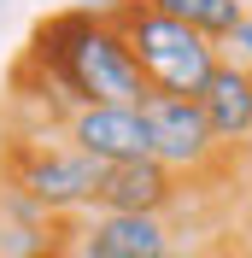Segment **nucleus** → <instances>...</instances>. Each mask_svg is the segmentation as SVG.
<instances>
[{
	"label": "nucleus",
	"instance_id": "1",
	"mask_svg": "<svg viewBox=\"0 0 252 258\" xmlns=\"http://www.w3.org/2000/svg\"><path fill=\"white\" fill-rule=\"evenodd\" d=\"M18 59H30L71 106H94V100H106V106H141L147 100L141 64L129 53L123 30L100 6H65V12L41 18L30 30V47Z\"/></svg>",
	"mask_w": 252,
	"mask_h": 258
},
{
	"label": "nucleus",
	"instance_id": "2",
	"mask_svg": "<svg viewBox=\"0 0 252 258\" xmlns=\"http://www.w3.org/2000/svg\"><path fill=\"white\" fill-rule=\"evenodd\" d=\"M94 6L123 30L129 53H135V64H141L147 94H176V100H200L205 94L211 71L223 64L217 41H205L200 30L153 12V6H141V0H94Z\"/></svg>",
	"mask_w": 252,
	"mask_h": 258
},
{
	"label": "nucleus",
	"instance_id": "3",
	"mask_svg": "<svg viewBox=\"0 0 252 258\" xmlns=\"http://www.w3.org/2000/svg\"><path fill=\"white\" fill-rule=\"evenodd\" d=\"M100 170L82 147H71L65 135H41V141H0V182H12L18 194H30L53 223L82 217L94 206Z\"/></svg>",
	"mask_w": 252,
	"mask_h": 258
},
{
	"label": "nucleus",
	"instance_id": "4",
	"mask_svg": "<svg viewBox=\"0 0 252 258\" xmlns=\"http://www.w3.org/2000/svg\"><path fill=\"white\" fill-rule=\"evenodd\" d=\"M141 117H147V147H153V159L164 164V170H176L188 188L223 176V170H229V159H235V153L211 135V123H205V112H200V100L147 94V100H141Z\"/></svg>",
	"mask_w": 252,
	"mask_h": 258
},
{
	"label": "nucleus",
	"instance_id": "5",
	"mask_svg": "<svg viewBox=\"0 0 252 258\" xmlns=\"http://www.w3.org/2000/svg\"><path fill=\"white\" fill-rule=\"evenodd\" d=\"M182 200H188V182L147 153V159H129V164H106L88 211H153V217H170Z\"/></svg>",
	"mask_w": 252,
	"mask_h": 258
},
{
	"label": "nucleus",
	"instance_id": "6",
	"mask_svg": "<svg viewBox=\"0 0 252 258\" xmlns=\"http://www.w3.org/2000/svg\"><path fill=\"white\" fill-rule=\"evenodd\" d=\"M65 141L82 147L94 164H129V159H147L153 147H147V117L141 106H77L71 123H65Z\"/></svg>",
	"mask_w": 252,
	"mask_h": 258
},
{
	"label": "nucleus",
	"instance_id": "7",
	"mask_svg": "<svg viewBox=\"0 0 252 258\" xmlns=\"http://www.w3.org/2000/svg\"><path fill=\"white\" fill-rule=\"evenodd\" d=\"M77 235L94 258H153L176 246V223L153 211H82Z\"/></svg>",
	"mask_w": 252,
	"mask_h": 258
},
{
	"label": "nucleus",
	"instance_id": "8",
	"mask_svg": "<svg viewBox=\"0 0 252 258\" xmlns=\"http://www.w3.org/2000/svg\"><path fill=\"white\" fill-rule=\"evenodd\" d=\"M200 112H205L211 135H217L229 153L246 147L252 141V64L223 59L217 71H211V82H205V94H200Z\"/></svg>",
	"mask_w": 252,
	"mask_h": 258
},
{
	"label": "nucleus",
	"instance_id": "9",
	"mask_svg": "<svg viewBox=\"0 0 252 258\" xmlns=\"http://www.w3.org/2000/svg\"><path fill=\"white\" fill-rule=\"evenodd\" d=\"M53 246V217L30 194L0 182V258H47Z\"/></svg>",
	"mask_w": 252,
	"mask_h": 258
},
{
	"label": "nucleus",
	"instance_id": "10",
	"mask_svg": "<svg viewBox=\"0 0 252 258\" xmlns=\"http://www.w3.org/2000/svg\"><path fill=\"white\" fill-rule=\"evenodd\" d=\"M141 6H153V12L176 18V24H188V30H200L205 41H229L235 35V24L252 12V0H141Z\"/></svg>",
	"mask_w": 252,
	"mask_h": 258
},
{
	"label": "nucleus",
	"instance_id": "11",
	"mask_svg": "<svg viewBox=\"0 0 252 258\" xmlns=\"http://www.w3.org/2000/svg\"><path fill=\"white\" fill-rule=\"evenodd\" d=\"M47 258H94L88 246H82V235H77V217L53 223V246H47Z\"/></svg>",
	"mask_w": 252,
	"mask_h": 258
},
{
	"label": "nucleus",
	"instance_id": "12",
	"mask_svg": "<svg viewBox=\"0 0 252 258\" xmlns=\"http://www.w3.org/2000/svg\"><path fill=\"white\" fill-rule=\"evenodd\" d=\"M223 59H240V64H252V12L235 24V35L223 41Z\"/></svg>",
	"mask_w": 252,
	"mask_h": 258
},
{
	"label": "nucleus",
	"instance_id": "13",
	"mask_svg": "<svg viewBox=\"0 0 252 258\" xmlns=\"http://www.w3.org/2000/svg\"><path fill=\"white\" fill-rule=\"evenodd\" d=\"M153 258H205V252H200V246H182V241H176V246H164V252H153Z\"/></svg>",
	"mask_w": 252,
	"mask_h": 258
},
{
	"label": "nucleus",
	"instance_id": "14",
	"mask_svg": "<svg viewBox=\"0 0 252 258\" xmlns=\"http://www.w3.org/2000/svg\"><path fill=\"white\" fill-rule=\"evenodd\" d=\"M205 258H211V252H205Z\"/></svg>",
	"mask_w": 252,
	"mask_h": 258
}]
</instances>
